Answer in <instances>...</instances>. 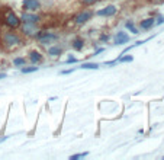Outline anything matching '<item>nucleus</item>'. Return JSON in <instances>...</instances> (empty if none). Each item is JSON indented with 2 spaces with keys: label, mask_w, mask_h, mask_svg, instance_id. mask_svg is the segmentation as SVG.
Returning <instances> with one entry per match:
<instances>
[{
  "label": "nucleus",
  "mask_w": 164,
  "mask_h": 160,
  "mask_svg": "<svg viewBox=\"0 0 164 160\" xmlns=\"http://www.w3.org/2000/svg\"><path fill=\"white\" fill-rule=\"evenodd\" d=\"M2 19H3V22H5L7 26L10 28H18L20 24L19 18L16 16V15L9 9V7H5V9H2Z\"/></svg>",
  "instance_id": "nucleus-1"
},
{
  "label": "nucleus",
  "mask_w": 164,
  "mask_h": 160,
  "mask_svg": "<svg viewBox=\"0 0 164 160\" xmlns=\"http://www.w3.org/2000/svg\"><path fill=\"white\" fill-rule=\"evenodd\" d=\"M36 37H38L41 44H49V42H53V41H57V35H54L51 32H45V31L36 33Z\"/></svg>",
  "instance_id": "nucleus-2"
},
{
  "label": "nucleus",
  "mask_w": 164,
  "mask_h": 160,
  "mask_svg": "<svg viewBox=\"0 0 164 160\" xmlns=\"http://www.w3.org/2000/svg\"><path fill=\"white\" fill-rule=\"evenodd\" d=\"M3 41H5V44H6V45H9V47H13V45H18V44L20 42L19 37H18L16 33H13V32L6 33V35H5V38H3Z\"/></svg>",
  "instance_id": "nucleus-3"
},
{
  "label": "nucleus",
  "mask_w": 164,
  "mask_h": 160,
  "mask_svg": "<svg viewBox=\"0 0 164 160\" xmlns=\"http://www.w3.org/2000/svg\"><path fill=\"white\" fill-rule=\"evenodd\" d=\"M23 7L31 10V12H35V10H38L41 7V3L38 0H23Z\"/></svg>",
  "instance_id": "nucleus-4"
},
{
  "label": "nucleus",
  "mask_w": 164,
  "mask_h": 160,
  "mask_svg": "<svg viewBox=\"0 0 164 160\" xmlns=\"http://www.w3.org/2000/svg\"><path fill=\"white\" fill-rule=\"evenodd\" d=\"M92 12L90 10H84V12H82L80 15H77V18H76V22H77L78 25H83V24H86L89 19L92 18Z\"/></svg>",
  "instance_id": "nucleus-5"
},
{
  "label": "nucleus",
  "mask_w": 164,
  "mask_h": 160,
  "mask_svg": "<svg viewBox=\"0 0 164 160\" xmlns=\"http://www.w3.org/2000/svg\"><path fill=\"white\" fill-rule=\"evenodd\" d=\"M129 41V35H126L124 31H119V32L116 33L115 37V42L118 44V45H122V44H126Z\"/></svg>",
  "instance_id": "nucleus-6"
},
{
  "label": "nucleus",
  "mask_w": 164,
  "mask_h": 160,
  "mask_svg": "<svg viewBox=\"0 0 164 160\" xmlns=\"http://www.w3.org/2000/svg\"><path fill=\"white\" fill-rule=\"evenodd\" d=\"M23 32L26 33V35H29V37H34V35H36V33H38V31H36L35 24H28V22H25Z\"/></svg>",
  "instance_id": "nucleus-7"
},
{
  "label": "nucleus",
  "mask_w": 164,
  "mask_h": 160,
  "mask_svg": "<svg viewBox=\"0 0 164 160\" xmlns=\"http://www.w3.org/2000/svg\"><path fill=\"white\" fill-rule=\"evenodd\" d=\"M115 13H116V7L113 5L106 6L105 9H102L97 12V15H100V16H112V15H115Z\"/></svg>",
  "instance_id": "nucleus-8"
},
{
  "label": "nucleus",
  "mask_w": 164,
  "mask_h": 160,
  "mask_svg": "<svg viewBox=\"0 0 164 160\" xmlns=\"http://www.w3.org/2000/svg\"><path fill=\"white\" fill-rule=\"evenodd\" d=\"M23 22H28V24H36L39 20V16L38 15H31V13H23L22 16Z\"/></svg>",
  "instance_id": "nucleus-9"
},
{
  "label": "nucleus",
  "mask_w": 164,
  "mask_h": 160,
  "mask_svg": "<svg viewBox=\"0 0 164 160\" xmlns=\"http://www.w3.org/2000/svg\"><path fill=\"white\" fill-rule=\"evenodd\" d=\"M154 24H155L154 19L148 18V19H145V20H141V28H142V29H150Z\"/></svg>",
  "instance_id": "nucleus-10"
},
{
  "label": "nucleus",
  "mask_w": 164,
  "mask_h": 160,
  "mask_svg": "<svg viewBox=\"0 0 164 160\" xmlns=\"http://www.w3.org/2000/svg\"><path fill=\"white\" fill-rule=\"evenodd\" d=\"M29 58H31V61H32V63H39L41 60H42V56H41L38 51H32Z\"/></svg>",
  "instance_id": "nucleus-11"
},
{
  "label": "nucleus",
  "mask_w": 164,
  "mask_h": 160,
  "mask_svg": "<svg viewBox=\"0 0 164 160\" xmlns=\"http://www.w3.org/2000/svg\"><path fill=\"white\" fill-rule=\"evenodd\" d=\"M63 52V50L60 47H51V48H48V54L49 56H53V57H57V56H60Z\"/></svg>",
  "instance_id": "nucleus-12"
},
{
  "label": "nucleus",
  "mask_w": 164,
  "mask_h": 160,
  "mask_svg": "<svg viewBox=\"0 0 164 160\" xmlns=\"http://www.w3.org/2000/svg\"><path fill=\"white\" fill-rule=\"evenodd\" d=\"M83 39H80V38H77V39H74V42H73V47H74V50H77V51H80V50H83Z\"/></svg>",
  "instance_id": "nucleus-13"
},
{
  "label": "nucleus",
  "mask_w": 164,
  "mask_h": 160,
  "mask_svg": "<svg viewBox=\"0 0 164 160\" xmlns=\"http://www.w3.org/2000/svg\"><path fill=\"white\" fill-rule=\"evenodd\" d=\"M83 69H90V70H92V69H95V70H96V69H99V64H92V63H84V64H83Z\"/></svg>",
  "instance_id": "nucleus-14"
},
{
  "label": "nucleus",
  "mask_w": 164,
  "mask_h": 160,
  "mask_svg": "<svg viewBox=\"0 0 164 160\" xmlns=\"http://www.w3.org/2000/svg\"><path fill=\"white\" fill-rule=\"evenodd\" d=\"M126 28L129 29V31H131L132 33H135V35L138 33V31L135 29V26H134V24H132V22H126Z\"/></svg>",
  "instance_id": "nucleus-15"
},
{
  "label": "nucleus",
  "mask_w": 164,
  "mask_h": 160,
  "mask_svg": "<svg viewBox=\"0 0 164 160\" xmlns=\"http://www.w3.org/2000/svg\"><path fill=\"white\" fill-rule=\"evenodd\" d=\"M38 70V67H23L22 69V73H34V71Z\"/></svg>",
  "instance_id": "nucleus-16"
},
{
  "label": "nucleus",
  "mask_w": 164,
  "mask_h": 160,
  "mask_svg": "<svg viewBox=\"0 0 164 160\" xmlns=\"http://www.w3.org/2000/svg\"><path fill=\"white\" fill-rule=\"evenodd\" d=\"M13 64L15 66H25V58H15Z\"/></svg>",
  "instance_id": "nucleus-17"
},
{
  "label": "nucleus",
  "mask_w": 164,
  "mask_h": 160,
  "mask_svg": "<svg viewBox=\"0 0 164 160\" xmlns=\"http://www.w3.org/2000/svg\"><path fill=\"white\" fill-rule=\"evenodd\" d=\"M89 154V153H78V154H74V156H71V157H70V159L71 160H76V159H82V157H84V156H87Z\"/></svg>",
  "instance_id": "nucleus-18"
},
{
  "label": "nucleus",
  "mask_w": 164,
  "mask_h": 160,
  "mask_svg": "<svg viewBox=\"0 0 164 160\" xmlns=\"http://www.w3.org/2000/svg\"><path fill=\"white\" fill-rule=\"evenodd\" d=\"M132 60H134V58H132L131 56H128V57H124V58H121L119 61H121V63H126V61H132Z\"/></svg>",
  "instance_id": "nucleus-19"
},
{
  "label": "nucleus",
  "mask_w": 164,
  "mask_h": 160,
  "mask_svg": "<svg viewBox=\"0 0 164 160\" xmlns=\"http://www.w3.org/2000/svg\"><path fill=\"white\" fill-rule=\"evenodd\" d=\"M96 2H99V0H83L84 5H93V3H96Z\"/></svg>",
  "instance_id": "nucleus-20"
},
{
  "label": "nucleus",
  "mask_w": 164,
  "mask_h": 160,
  "mask_svg": "<svg viewBox=\"0 0 164 160\" xmlns=\"http://www.w3.org/2000/svg\"><path fill=\"white\" fill-rule=\"evenodd\" d=\"M163 22H164V18H163V16H160V18L157 19V22H155V24H157V25H161Z\"/></svg>",
  "instance_id": "nucleus-21"
},
{
  "label": "nucleus",
  "mask_w": 164,
  "mask_h": 160,
  "mask_svg": "<svg viewBox=\"0 0 164 160\" xmlns=\"http://www.w3.org/2000/svg\"><path fill=\"white\" fill-rule=\"evenodd\" d=\"M76 61H77V58H68L65 63H67V64H71V63H76Z\"/></svg>",
  "instance_id": "nucleus-22"
},
{
  "label": "nucleus",
  "mask_w": 164,
  "mask_h": 160,
  "mask_svg": "<svg viewBox=\"0 0 164 160\" xmlns=\"http://www.w3.org/2000/svg\"><path fill=\"white\" fill-rule=\"evenodd\" d=\"M107 38H109L107 35H103V37H102V39H103V41H107Z\"/></svg>",
  "instance_id": "nucleus-23"
}]
</instances>
